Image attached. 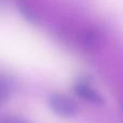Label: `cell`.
<instances>
[{"label": "cell", "instance_id": "cell-1", "mask_svg": "<svg viewBox=\"0 0 123 123\" xmlns=\"http://www.w3.org/2000/svg\"><path fill=\"white\" fill-rule=\"evenodd\" d=\"M48 104L50 109L62 118H74L79 113V105L72 98L64 94H51Z\"/></svg>", "mask_w": 123, "mask_h": 123}, {"label": "cell", "instance_id": "cell-2", "mask_svg": "<svg viewBox=\"0 0 123 123\" xmlns=\"http://www.w3.org/2000/svg\"><path fill=\"white\" fill-rule=\"evenodd\" d=\"M74 92L78 97L93 105L103 106L105 104L104 97L86 81H78L74 85Z\"/></svg>", "mask_w": 123, "mask_h": 123}, {"label": "cell", "instance_id": "cell-3", "mask_svg": "<svg viewBox=\"0 0 123 123\" xmlns=\"http://www.w3.org/2000/svg\"><path fill=\"white\" fill-rule=\"evenodd\" d=\"M17 83L13 77L8 74H2L0 76V91L8 94L9 96H12V94L16 91Z\"/></svg>", "mask_w": 123, "mask_h": 123}, {"label": "cell", "instance_id": "cell-4", "mask_svg": "<svg viewBox=\"0 0 123 123\" xmlns=\"http://www.w3.org/2000/svg\"><path fill=\"white\" fill-rule=\"evenodd\" d=\"M17 10L19 11V13L28 22H30V23H35L36 22V15H35L34 11H32V9L26 2H23V1L17 2Z\"/></svg>", "mask_w": 123, "mask_h": 123}, {"label": "cell", "instance_id": "cell-5", "mask_svg": "<svg viewBox=\"0 0 123 123\" xmlns=\"http://www.w3.org/2000/svg\"><path fill=\"white\" fill-rule=\"evenodd\" d=\"M0 123H31L29 120L17 116H6L0 118Z\"/></svg>", "mask_w": 123, "mask_h": 123}, {"label": "cell", "instance_id": "cell-6", "mask_svg": "<svg viewBox=\"0 0 123 123\" xmlns=\"http://www.w3.org/2000/svg\"><path fill=\"white\" fill-rule=\"evenodd\" d=\"M9 99H10V96H9L8 94L3 93L2 91H0V106L3 105V104H6Z\"/></svg>", "mask_w": 123, "mask_h": 123}]
</instances>
